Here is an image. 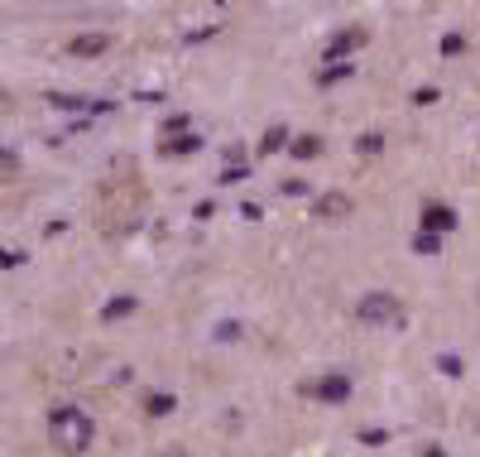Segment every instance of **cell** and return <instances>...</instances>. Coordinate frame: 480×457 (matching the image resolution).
Here are the masks:
<instances>
[{
  "label": "cell",
  "mask_w": 480,
  "mask_h": 457,
  "mask_svg": "<svg viewBox=\"0 0 480 457\" xmlns=\"http://www.w3.org/2000/svg\"><path fill=\"white\" fill-rule=\"evenodd\" d=\"M313 212H317V221H342V217H351V198L346 193H322L313 202Z\"/></svg>",
  "instance_id": "7"
},
{
  "label": "cell",
  "mask_w": 480,
  "mask_h": 457,
  "mask_svg": "<svg viewBox=\"0 0 480 457\" xmlns=\"http://www.w3.org/2000/svg\"><path fill=\"white\" fill-rule=\"evenodd\" d=\"M437 371H442V376H466V362H461V356H437Z\"/></svg>",
  "instance_id": "14"
},
{
  "label": "cell",
  "mask_w": 480,
  "mask_h": 457,
  "mask_svg": "<svg viewBox=\"0 0 480 457\" xmlns=\"http://www.w3.org/2000/svg\"><path fill=\"white\" fill-rule=\"evenodd\" d=\"M159 457H192V453L182 448V443H168V448H159Z\"/></svg>",
  "instance_id": "19"
},
{
  "label": "cell",
  "mask_w": 480,
  "mask_h": 457,
  "mask_svg": "<svg viewBox=\"0 0 480 457\" xmlns=\"http://www.w3.org/2000/svg\"><path fill=\"white\" fill-rule=\"evenodd\" d=\"M284 140H289V130H284V126H270V130H264V140H260V155H274V149H289Z\"/></svg>",
  "instance_id": "10"
},
{
  "label": "cell",
  "mask_w": 480,
  "mask_h": 457,
  "mask_svg": "<svg viewBox=\"0 0 480 457\" xmlns=\"http://www.w3.org/2000/svg\"><path fill=\"white\" fill-rule=\"evenodd\" d=\"M413 102H418V106H422V102H437V87H418V92H413Z\"/></svg>",
  "instance_id": "20"
},
{
  "label": "cell",
  "mask_w": 480,
  "mask_h": 457,
  "mask_svg": "<svg viewBox=\"0 0 480 457\" xmlns=\"http://www.w3.org/2000/svg\"><path fill=\"white\" fill-rule=\"evenodd\" d=\"M365 44H370V30H365V24H351V30H336L327 44H322V58H327V63H342V58H351V53L365 49Z\"/></svg>",
  "instance_id": "3"
},
{
  "label": "cell",
  "mask_w": 480,
  "mask_h": 457,
  "mask_svg": "<svg viewBox=\"0 0 480 457\" xmlns=\"http://www.w3.org/2000/svg\"><path fill=\"white\" fill-rule=\"evenodd\" d=\"M413 251H418V255H437V251H442V237H437V231H422V227H418Z\"/></svg>",
  "instance_id": "11"
},
{
  "label": "cell",
  "mask_w": 480,
  "mask_h": 457,
  "mask_svg": "<svg viewBox=\"0 0 480 457\" xmlns=\"http://www.w3.org/2000/svg\"><path fill=\"white\" fill-rule=\"evenodd\" d=\"M92 438H96V419L82 405H58L49 414V443L63 457H82L92 448Z\"/></svg>",
  "instance_id": "1"
},
{
  "label": "cell",
  "mask_w": 480,
  "mask_h": 457,
  "mask_svg": "<svg viewBox=\"0 0 480 457\" xmlns=\"http://www.w3.org/2000/svg\"><path fill=\"white\" fill-rule=\"evenodd\" d=\"M356 149H360V155H379V149H385V135H360V140H356Z\"/></svg>",
  "instance_id": "16"
},
{
  "label": "cell",
  "mask_w": 480,
  "mask_h": 457,
  "mask_svg": "<svg viewBox=\"0 0 480 457\" xmlns=\"http://www.w3.org/2000/svg\"><path fill=\"white\" fill-rule=\"evenodd\" d=\"M125 313H135V294H120L116 303H106V309H102L106 323H116V318H125Z\"/></svg>",
  "instance_id": "13"
},
{
  "label": "cell",
  "mask_w": 480,
  "mask_h": 457,
  "mask_svg": "<svg viewBox=\"0 0 480 457\" xmlns=\"http://www.w3.org/2000/svg\"><path fill=\"white\" fill-rule=\"evenodd\" d=\"M356 318H360L365 327H389V332H399V327L408 323V309H404V299L385 294V289H370V294L356 299Z\"/></svg>",
  "instance_id": "2"
},
{
  "label": "cell",
  "mask_w": 480,
  "mask_h": 457,
  "mask_svg": "<svg viewBox=\"0 0 480 457\" xmlns=\"http://www.w3.org/2000/svg\"><path fill=\"white\" fill-rule=\"evenodd\" d=\"M422 231H437V237L457 231V212H451L447 202H428V207H422Z\"/></svg>",
  "instance_id": "5"
},
{
  "label": "cell",
  "mask_w": 480,
  "mask_h": 457,
  "mask_svg": "<svg viewBox=\"0 0 480 457\" xmlns=\"http://www.w3.org/2000/svg\"><path fill=\"white\" fill-rule=\"evenodd\" d=\"M159 149H164L168 159H182V155H197V149H202V140H197V135H188V130H182V135H168V140H164Z\"/></svg>",
  "instance_id": "8"
},
{
  "label": "cell",
  "mask_w": 480,
  "mask_h": 457,
  "mask_svg": "<svg viewBox=\"0 0 480 457\" xmlns=\"http://www.w3.org/2000/svg\"><path fill=\"white\" fill-rule=\"evenodd\" d=\"M289 155H293V159H317V155H322V140H317V135H293Z\"/></svg>",
  "instance_id": "9"
},
{
  "label": "cell",
  "mask_w": 480,
  "mask_h": 457,
  "mask_svg": "<svg viewBox=\"0 0 480 457\" xmlns=\"http://www.w3.org/2000/svg\"><path fill=\"white\" fill-rule=\"evenodd\" d=\"M422 457H447V453H442V448H428V453H422Z\"/></svg>",
  "instance_id": "21"
},
{
  "label": "cell",
  "mask_w": 480,
  "mask_h": 457,
  "mask_svg": "<svg viewBox=\"0 0 480 457\" xmlns=\"http://www.w3.org/2000/svg\"><path fill=\"white\" fill-rule=\"evenodd\" d=\"M342 77H351V63H327V73H322L317 82H322V87H332V82H342Z\"/></svg>",
  "instance_id": "15"
},
{
  "label": "cell",
  "mask_w": 480,
  "mask_h": 457,
  "mask_svg": "<svg viewBox=\"0 0 480 457\" xmlns=\"http://www.w3.org/2000/svg\"><path fill=\"white\" fill-rule=\"evenodd\" d=\"M284 193H289V198H303L307 184H303V178H284Z\"/></svg>",
  "instance_id": "18"
},
{
  "label": "cell",
  "mask_w": 480,
  "mask_h": 457,
  "mask_svg": "<svg viewBox=\"0 0 480 457\" xmlns=\"http://www.w3.org/2000/svg\"><path fill=\"white\" fill-rule=\"evenodd\" d=\"M173 405H178V399H173V395H164V390H159V395H145V409L154 414V419H164V414H173Z\"/></svg>",
  "instance_id": "12"
},
{
  "label": "cell",
  "mask_w": 480,
  "mask_h": 457,
  "mask_svg": "<svg viewBox=\"0 0 480 457\" xmlns=\"http://www.w3.org/2000/svg\"><path fill=\"white\" fill-rule=\"evenodd\" d=\"M351 390H356V385H351V376H322V381H313V385H303V395L307 399H322V405H346L351 399Z\"/></svg>",
  "instance_id": "4"
},
{
  "label": "cell",
  "mask_w": 480,
  "mask_h": 457,
  "mask_svg": "<svg viewBox=\"0 0 480 457\" xmlns=\"http://www.w3.org/2000/svg\"><path fill=\"white\" fill-rule=\"evenodd\" d=\"M442 53H466V34H447L442 39Z\"/></svg>",
  "instance_id": "17"
},
{
  "label": "cell",
  "mask_w": 480,
  "mask_h": 457,
  "mask_svg": "<svg viewBox=\"0 0 480 457\" xmlns=\"http://www.w3.org/2000/svg\"><path fill=\"white\" fill-rule=\"evenodd\" d=\"M111 44H116L111 34H73L67 39V53H73V58H96V53H106Z\"/></svg>",
  "instance_id": "6"
}]
</instances>
